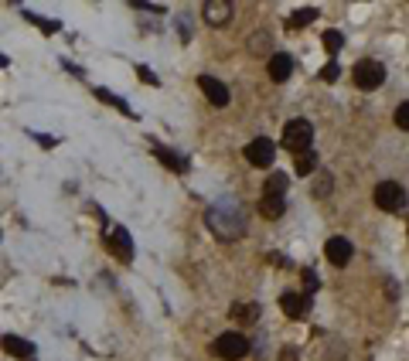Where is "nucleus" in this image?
Instances as JSON below:
<instances>
[{"instance_id": "nucleus-1", "label": "nucleus", "mask_w": 409, "mask_h": 361, "mask_svg": "<svg viewBox=\"0 0 409 361\" xmlns=\"http://www.w3.org/2000/svg\"><path fill=\"white\" fill-rule=\"evenodd\" d=\"M205 222H208V228H212L218 239H242L246 235V215H242V208L239 205H215V208L205 211Z\"/></svg>"}, {"instance_id": "nucleus-2", "label": "nucleus", "mask_w": 409, "mask_h": 361, "mask_svg": "<svg viewBox=\"0 0 409 361\" xmlns=\"http://www.w3.org/2000/svg\"><path fill=\"white\" fill-rule=\"evenodd\" d=\"M311 143H314V126L307 119H290L283 126V147L287 150L304 153V150H311Z\"/></svg>"}, {"instance_id": "nucleus-3", "label": "nucleus", "mask_w": 409, "mask_h": 361, "mask_svg": "<svg viewBox=\"0 0 409 361\" xmlns=\"http://www.w3.org/2000/svg\"><path fill=\"white\" fill-rule=\"evenodd\" d=\"M351 78H355V85L365 89V93H369V89H379V85L386 82V65L375 61V58H362V61L355 65Z\"/></svg>"}, {"instance_id": "nucleus-4", "label": "nucleus", "mask_w": 409, "mask_h": 361, "mask_svg": "<svg viewBox=\"0 0 409 361\" xmlns=\"http://www.w3.org/2000/svg\"><path fill=\"white\" fill-rule=\"evenodd\" d=\"M375 205H379L382 211H389V215H399V211L406 208V188L396 184V181L375 184Z\"/></svg>"}, {"instance_id": "nucleus-5", "label": "nucleus", "mask_w": 409, "mask_h": 361, "mask_svg": "<svg viewBox=\"0 0 409 361\" xmlns=\"http://www.w3.org/2000/svg\"><path fill=\"white\" fill-rule=\"evenodd\" d=\"M212 351L222 361H239V358L249 355V338L239 334V331H229V334H222V338L212 344Z\"/></svg>"}, {"instance_id": "nucleus-6", "label": "nucleus", "mask_w": 409, "mask_h": 361, "mask_svg": "<svg viewBox=\"0 0 409 361\" xmlns=\"http://www.w3.org/2000/svg\"><path fill=\"white\" fill-rule=\"evenodd\" d=\"M232 14H235V7L229 0H205V7H201V18H205V24H212V28L229 24Z\"/></svg>"}, {"instance_id": "nucleus-7", "label": "nucleus", "mask_w": 409, "mask_h": 361, "mask_svg": "<svg viewBox=\"0 0 409 361\" xmlns=\"http://www.w3.org/2000/svg\"><path fill=\"white\" fill-rule=\"evenodd\" d=\"M106 249H109L117 259H123V263H130V259H134V239H130V232H126V228H113V232L106 235Z\"/></svg>"}, {"instance_id": "nucleus-8", "label": "nucleus", "mask_w": 409, "mask_h": 361, "mask_svg": "<svg viewBox=\"0 0 409 361\" xmlns=\"http://www.w3.org/2000/svg\"><path fill=\"white\" fill-rule=\"evenodd\" d=\"M273 157H276V147H273V140H266V136H259V140H253V143L246 147V160H249L253 167H270Z\"/></svg>"}, {"instance_id": "nucleus-9", "label": "nucleus", "mask_w": 409, "mask_h": 361, "mask_svg": "<svg viewBox=\"0 0 409 361\" xmlns=\"http://www.w3.org/2000/svg\"><path fill=\"white\" fill-rule=\"evenodd\" d=\"M307 307H311V297H304V293L287 290V293L280 297V310H283L287 317H293V321H300V317L307 314Z\"/></svg>"}, {"instance_id": "nucleus-10", "label": "nucleus", "mask_w": 409, "mask_h": 361, "mask_svg": "<svg viewBox=\"0 0 409 361\" xmlns=\"http://www.w3.org/2000/svg\"><path fill=\"white\" fill-rule=\"evenodd\" d=\"M198 89L205 93V99H208L212 106H225V102H229V89H225V82H218V78H212V76L198 78Z\"/></svg>"}, {"instance_id": "nucleus-11", "label": "nucleus", "mask_w": 409, "mask_h": 361, "mask_svg": "<svg viewBox=\"0 0 409 361\" xmlns=\"http://www.w3.org/2000/svg\"><path fill=\"white\" fill-rule=\"evenodd\" d=\"M351 242L348 239H341V235H334V239H328V246H324V256H328V263H334V266H345L351 259Z\"/></svg>"}, {"instance_id": "nucleus-12", "label": "nucleus", "mask_w": 409, "mask_h": 361, "mask_svg": "<svg viewBox=\"0 0 409 361\" xmlns=\"http://www.w3.org/2000/svg\"><path fill=\"white\" fill-rule=\"evenodd\" d=\"M266 72H270V78L273 82H287L290 78V72H293V58L290 55H273L270 58V65H266Z\"/></svg>"}, {"instance_id": "nucleus-13", "label": "nucleus", "mask_w": 409, "mask_h": 361, "mask_svg": "<svg viewBox=\"0 0 409 361\" xmlns=\"http://www.w3.org/2000/svg\"><path fill=\"white\" fill-rule=\"evenodd\" d=\"M4 351H7L11 358H31V355H35V344L18 338V334H7V338H4Z\"/></svg>"}, {"instance_id": "nucleus-14", "label": "nucleus", "mask_w": 409, "mask_h": 361, "mask_svg": "<svg viewBox=\"0 0 409 361\" xmlns=\"http://www.w3.org/2000/svg\"><path fill=\"white\" fill-rule=\"evenodd\" d=\"M283 208H287V201H283V198H276V194H263V198H259V215H263V218H280V215H283Z\"/></svg>"}, {"instance_id": "nucleus-15", "label": "nucleus", "mask_w": 409, "mask_h": 361, "mask_svg": "<svg viewBox=\"0 0 409 361\" xmlns=\"http://www.w3.org/2000/svg\"><path fill=\"white\" fill-rule=\"evenodd\" d=\"M154 153H157V160H160L164 167H171V171H184V167H188L184 157H177L174 150H167V147H160V143H154Z\"/></svg>"}, {"instance_id": "nucleus-16", "label": "nucleus", "mask_w": 409, "mask_h": 361, "mask_svg": "<svg viewBox=\"0 0 409 361\" xmlns=\"http://www.w3.org/2000/svg\"><path fill=\"white\" fill-rule=\"evenodd\" d=\"M232 317L242 324H253L259 317V304H232Z\"/></svg>"}, {"instance_id": "nucleus-17", "label": "nucleus", "mask_w": 409, "mask_h": 361, "mask_svg": "<svg viewBox=\"0 0 409 361\" xmlns=\"http://www.w3.org/2000/svg\"><path fill=\"white\" fill-rule=\"evenodd\" d=\"M314 167H317V157H314L311 150L297 153V174H300V177H307V174H314Z\"/></svg>"}, {"instance_id": "nucleus-18", "label": "nucleus", "mask_w": 409, "mask_h": 361, "mask_svg": "<svg viewBox=\"0 0 409 361\" xmlns=\"http://www.w3.org/2000/svg\"><path fill=\"white\" fill-rule=\"evenodd\" d=\"M314 18H317V11H314V7H300V11H293V14H290V28H307Z\"/></svg>"}, {"instance_id": "nucleus-19", "label": "nucleus", "mask_w": 409, "mask_h": 361, "mask_svg": "<svg viewBox=\"0 0 409 361\" xmlns=\"http://www.w3.org/2000/svg\"><path fill=\"white\" fill-rule=\"evenodd\" d=\"M321 41H324V48H328V52H338V48H341V45H345V35H341V31H324V35H321Z\"/></svg>"}, {"instance_id": "nucleus-20", "label": "nucleus", "mask_w": 409, "mask_h": 361, "mask_svg": "<svg viewBox=\"0 0 409 361\" xmlns=\"http://www.w3.org/2000/svg\"><path fill=\"white\" fill-rule=\"evenodd\" d=\"M283 191H287V174H273L270 181H266V194H276V198H283Z\"/></svg>"}, {"instance_id": "nucleus-21", "label": "nucleus", "mask_w": 409, "mask_h": 361, "mask_svg": "<svg viewBox=\"0 0 409 361\" xmlns=\"http://www.w3.org/2000/svg\"><path fill=\"white\" fill-rule=\"evenodd\" d=\"M396 126L409 134V102H399V106H396Z\"/></svg>"}, {"instance_id": "nucleus-22", "label": "nucleus", "mask_w": 409, "mask_h": 361, "mask_svg": "<svg viewBox=\"0 0 409 361\" xmlns=\"http://www.w3.org/2000/svg\"><path fill=\"white\" fill-rule=\"evenodd\" d=\"M300 276H304V297H311L314 290H317V273H314V269H304Z\"/></svg>"}, {"instance_id": "nucleus-23", "label": "nucleus", "mask_w": 409, "mask_h": 361, "mask_svg": "<svg viewBox=\"0 0 409 361\" xmlns=\"http://www.w3.org/2000/svg\"><path fill=\"white\" fill-rule=\"evenodd\" d=\"M96 95L102 99V102H109V106H117V110H123V113H126V102H123V99H117L113 93H106V89H96Z\"/></svg>"}, {"instance_id": "nucleus-24", "label": "nucleus", "mask_w": 409, "mask_h": 361, "mask_svg": "<svg viewBox=\"0 0 409 361\" xmlns=\"http://www.w3.org/2000/svg\"><path fill=\"white\" fill-rule=\"evenodd\" d=\"M324 194H331V174L328 171L321 174V184H317V198H324Z\"/></svg>"}, {"instance_id": "nucleus-25", "label": "nucleus", "mask_w": 409, "mask_h": 361, "mask_svg": "<svg viewBox=\"0 0 409 361\" xmlns=\"http://www.w3.org/2000/svg\"><path fill=\"white\" fill-rule=\"evenodd\" d=\"M338 72H341V69H338L334 61H328V65L321 69V78H324V82H334V78H338Z\"/></svg>"}, {"instance_id": "nucleus-26", "label": "nucleus", "mask_w": 409, "mask_h": 361, "mask_svg": "<svg viewBox=\"0 0 409 361\" xmlns=\"http://www.w3.org/2000/svg\"><path fill=\"white\" fill-rule=\"evenodd\" d=\"M136 72H140V82H150V85H157V76L150 72V69H147V65H140Z\"/></svg>"}, {"instance_id": "nucleus-27", "label": "nucleus", "mask_w": 409, "mask_h": 361, "mask_svg": "<svg viewBox=\"0 0 409 361\" xmlns=\"http://www.w3.org/2000/svg\"><path fill=\"white\" fill-rule=\"evenodd\" d=\"M266 45H270V38L266 35H259V38H253V52L259 55V52H266Z\"/></svg>"}, {"instance_id": "nucleus-28", "label": "nucleus", "mask_w": 409, "mask_h": 361, "mask_svg": "<svg viewBox=\"0 0 409 361\" xmlns=\"http://www.w3.org/2000/svg\"><path fill=\"white\" fill-rule=\"evenodd\" d=\"M270 263H273V266H287V259H283V256H276V252H270Z\"/></svg>"}, {"instance_id": "nucleus-29", "label": "nucleus", "mask_w": 409, "mask_h": 361, "mask_svg": "<svg viewBox=\"0 0 409 361\" xmlns=\"http://www.w3.org/2000/svg\"><path fill=\"white\" fill-rule=\"evenodd\" d=\"M0 65H7V58H4V55H0Z\"/></svg>"}]
</instances>
